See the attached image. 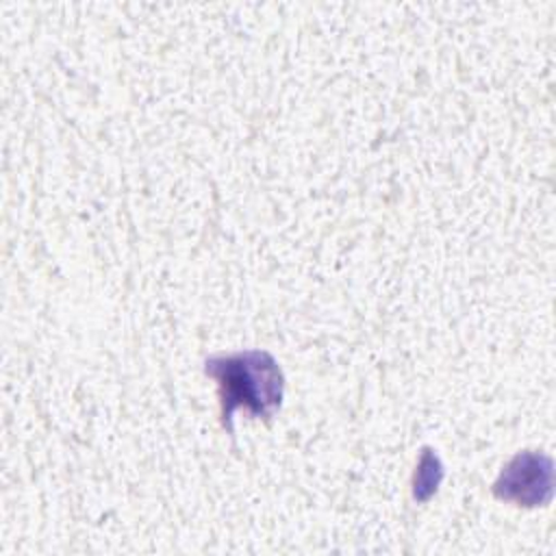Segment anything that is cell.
Segmentation results:
<instances>
[{"mask_svg":"<svg viewBox=\"0 0 556 556\" xmlns=\"http://www.w3.org/2000/svg\"><path fill=\"white\" fill-rule=\"evenodd\" d=\"M206 376L217 380L222 424L232 432V415L245 408L254 417L271 419L285 395V376L276 358L265 350H245L226 356H211L204 363Z\"/></svg>","mask_w":556,"mask_h":556,"instance_id":"1","label":"cell"},{"mask_svg":"<svg viewBox=\"0 0 556 556\" xmlns=\"http://www.w3.org/2000/svg\"><path fill=\"white\" fill-rule=\"evenodd\" d=\"M493 495L517 506H545L552 500V460L541 452H519L491 486Z\"/></svg>","mask_w":556,"mask_h":556,"instance_id":"2","label":"cell"},{"mask_svg":"<svg viewBox=\"0 0 556 556\" xmlns=\"http://www.w3.org/2000/svg\"><path fill=\"white\" fill-rule=\"evenodd\" d=\"M443 478V467L437 454H432V450H424L419 465H417V473L413 480V497L424 502L428 500L432 493H437L439 482Z\"/></svg>","mask_w":556,"mask_h":556,"instance_id":"3","label":"cell"}]
</instances>
